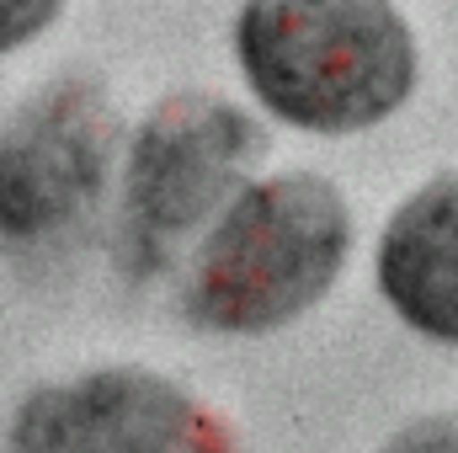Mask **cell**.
Here are the masks:
<instances>
[{"label": "cell", "instance_id": "obj_1", "mask_svg": "<svg viewBox=\"0 0 458 453\" xmlns=\"http://www.w3.org/2000/svg\"><path fill=\"white\" fill-rule=\"evenodd\" d=\"M234 59L272 117L304 133H357L416 86V38L394 0H245Z\"/></svg>", "mask_w": 458, "mask_h": 453}, {"label": "cell", "instance_id": "obj_2", "mask_svg": "<svg viewBox=\"0 0 458 453\" xmlns=\"http://www.w3.org/2000/svg\"><path fill=\"white\" fill-rule=\"evenodd\" d=\"M352 214L310 171L245 182L187 261L182 310L198 331L267 337L299 321L342 278Z\"/></svg>", "mask_w": 458, "mask_h": 453}, {"label": "cell", "instance_id": "obj_3", "mask_svg": "<svg viewBox=\"0 0 458 453\" xmlns=\"http://www.w3.org/2000/svg\"><path fill=\"white\" fill-rule=\"evenodd\" d=\"M267 155V133L225 97L182 91L155 102L123 150V245L149 272L214 225Z\"/></svg>", "mask_w": 458, "mask_h": 453}, {"label": "cell", "instance_id": "obj_4", "mask_svg": "<svg viewBox=\"0 0 458 453\" xmlns=\"http://www.w3.org/2000/svg\"><path fill=\"white\" fill-rule=\"evenodd\" d=\"M113 160H123L113 97L81 75L43 86L0 128V235L11 245L64 240L97 214Z\"/></svg>", "mask_w": 458, "mask_h": 453}, {"label": "cell", "instance_id": "obj_5", "mask_svg": "<svg viewBox=\"0 0 458 453\" xmlns=\"http://www.w3.org/2000/svg\"><path fill=\"white\" fill-rule=\"evenodd\" d=\"M16 453H240L234 432L149 368H91L32 389L11 416Z\"/></svg>", "mask_w": 458, "mask_h": 453}, {"label": "cell", "instance_id": "obj_6", "mask_svg": "<svg viewBox=\"0 0 458 453\" xmlns=\"http://www.w3.org/2000/svg\"><path fill=\"white\" fill-rule=\"evenodd\" d=\"M389 310L432 341H458V171L411 192L378 240Z\"/></svg>", "mask_w": 458, "mask_h": 453}, {"label": "cell", "instance_id": "obj_7", "mask_svg": "<svg viewBox=\"0 0 458 453\" xmlns=\"http://www.w3.org/2000/svg\"><path fill=\"white\" fill-rule=\"evenodd\" d=\"M64 0H0V54L32 43L54 16H59Z\"/></svg>", "mask_w": 458, "mask_h": 453}, {"label": "cell", "instance_id": "obj_8", "mask_svg": "<svg viewBox=\"0 0 458 453\" xmlns=\"http://www.w3.org/2000/svg\"><path fill=\"white\" fill-rule=\"evenodd\" d=\"M384 453H458V416H432L416 422L411 432H400Z\"/></svg>", "mask_w": 458, "mask_h": 453}]
</instances>
